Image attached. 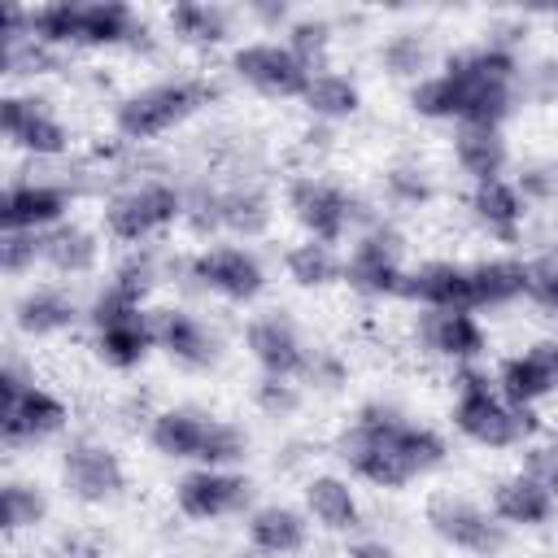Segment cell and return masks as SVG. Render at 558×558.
I'll return each mask as SVG.
<instances>
[{"instance_id": "484cf974", "label": "cell", "mask_w": 558, "mask_h": 558, "mask_svg": "<svg viewBox=\"0 0 558 558\" xmlns=\"http://www.w3.org/2000/svg\"><path fill=\"white\" fill-rule=\"evenodd\" d=\"M100 257V244L87 227H74V222H61L52 231H44V262L61 275H87Z\"/></svg>"}, {"instance_id": "4316f807", "label": "cell", "mask_w": 558, "mask_h": 558, "mask_svg": "<svg viewBox=\"0 0 558 558\" xmlns=\"http://www.w3.org/2000/svg\"><path fill=\"white\" fill-rule=\"evenodd\" d=\"M471 288H475V305H510L527 296V266L510 257L480 262L471 266Z\"/></svg>"}, {"instance_id": "7a4b0ae2", "label": "cell", "mask_w": 558, "mask_h": 558, "mask_svg": "<svg viewBox=\"0 0 558 558\" xmlns=\"http://www.w3.org/2000/svg\"><path fill=\"white\" fill-rule=\"evenodd\" d=\"M453 423L462 436H471L475 445H488V449H506V445H519L523 436H532L541 427V418L532 414V405H510L493 379L475 366H462L458 371V405H453Z\"/></svg>"}, {"instance_id": "52a82bcc", "label": "cell", "mask_w": 558, "mask_h": 558, "mask_svg": "<svg viewBox=\"0 0 558 558\" xmlns=\"http://www.w3.org/2000/svg\"><path fill=\"white\" fill-rule=\"evenodd\" d=\"M231 65L262 96H305V87L314 78V70L305 61H296L288 52V44H270V39H257V44L235 48Z\"/></svg>"}, {"instance_id": "9a60e30c", "label": "cell", "mask_w": 558, "mask_h": 558, "mask_svg": "<svg viewBox=\"0 0 558 558\" xmlns=\"http://www.w3.org/2000/svg\"><path fill=\"white\" fill-rule=\"evenodd\" d=\"M70 209V192L57 183H13L0 201L4 231H52Z\"/></svg>"}, {"instance_id": "603a6c76", "label": "cell", "mask_w": 558, "mask_h": 558, "mask_svg": "<svg viewBox=\"0 0 558 558\" xmlns=\"http://www.w3.org/2000/svg\"><path fill=\"white\" fill-rule=\"evenodd\" d=\"M305 506L310 514L327 527V532H353L362 523V510H357V497L353 488L340 480V475H314L305 484Z\"/></svg>"}, {"instance_id": "e575fe53", "label": "cell", "mask_w": 558, "mask_h": 558, "mask_svg": "<svg viewBox=\"0 0 558 558\" xmlns=\"http://www.w3.org/2000/svg\"><path fill=\"white\" fill-rule=\"evenodd\" d=\"M392 445L401 449V458H405L414 471H427V466H440V462H445V440H440L432 427H418V423L397 418V423H392Z\"/></svg>"}, {"instance_id": "db71d44e", "label": "cell", "mask_w": 558, "mask_h": 558, "mask_svg": "<svg viewBox=\"0 0 558 558\" xmlns=\"http://www.w3.org/2000/svg\"><path fill=\"white\" fill-rule=\"evenodd\" d=\"M257 13H262L266 22H279V17L288 13V9H283V4H257Z\"/></svg>"}, {"instance_id": "ab89813d", "label": "cell", "mask_w": 558, "mask_h": 558, "mask_svg": "<svg viewBox=\"0 0 558 558\" xmlns=\"http://www.w3.org/2000/svg\"><path fill=\"white\" fill-rule=\"evenodd\" d=\"M384 65L392 70V74H401V78H414L423 65H427V44L414 35V31H401V35H392L388 44H384Z\"/></svg>"}, {"instance_id": "3957f363", "label": "cell", "mask_w": 558, "mask_h": 558, "mask_svg": "<svg viewBox=\"0 0 558 558\" xmlns=\"http://www.w3.org/2000/svg\"><path fill=\"white\" fill-rule=\"evenodd\" d=\"M209 100H214V83H201V78H174V83L144 87L118 105V135L135 140V144L153 140V135L179 126L192 109H201Z\"/></svg>"}, {"instance_id": "4dcf8cb0", "label": "cell", "mask_w": 558, "mask_h": 558, "mask_svg": "<svg viewBox=\"0 0 558 558\" xmlns=\"http://www.w3.org/2000/svg\"><path fill=\"white\" fill-rule=\"evenodd\" d=\"M283 266H288L292 283H301V288H323V283H331V279L344 275V262H340L336 248L323 244V240H301V244H292L288 257H283Z\"/></svg>"}, {"instance_id": "5bb4252c", "label": "cell", "mask_w": 558, "mask_h": 558, "mask_svg": "<svg viewBox=\"0 0 558 558\" xmlns=\"http://www.w3.org/2000/svg\"><path fill=\"white\" fill-rule=\"evenodd\" d=\"M0 126H4V135H9L17 148H26V153H35V157H61L65 144H70L65 126L44 109V100L4 96V100H0Z\"/></svg>"}, {"instance_id": "f6af8a7d", "label": "cell", "mask_w": 558, "mask_h": 558, "mask_svg": "<svg viewBox=\"0 0 558 558\" xmlns=\"http://www.w3.org/2000/svg\"><path fill=\"white\" fill-rule=\"evenodd\" d=\"M153 257L148 253H135V257H126L118 270H113V279L109 283H118L126 296H135L140 305H144V296H148V288H153Z\"/></svg>"}, {"instance_id": "816d5d0a", "label": "cell", "mask_w": 558, "mask_h": 558, "mask_svg": "<svg viewBox=\"0 0 558 558\" xmlns=\"http://www.w3.org/2000/svg\"><path fill=\"white\" fill-rule=\"evenodd\" d=\"M349 558H397V554L384 541H357V545H349Z\"/></svg>"}, {"instance_id": "ac0fdd59", "label": "cell", "mask_w": 558, "mask_h": 558, "mask_svg": "<svg viewBox=\"0 0 558 558\" xmlns=\"http://www.w3.org/2000/svg\"><path fill=\"white\" fill-rule=\"evenodd\" d=\"M418 336L432 353L453 357L462 366H471L484 353V327L475 323L471 310H427L418 318Z\"/></svg>"}, {"instance_id": "9c48e42d", "label": "cell", "mask_w": 558, "mask_h": 558, "mask_svg": "<svg viewBox=\"0 0 558 558\" xmlns=\"http://www.w3.org/2000/svg\"><path fill=\"white\" fill-rule=\"evenodd\" d=\"M288 205H292L296 222L310 231V240H323V244L344 240V231H349V222L357 214V205L340 187H331L323 179H292Z\"/></svg>"}, {"instance_id": "ffe728a7", "label": "cell", "mask_w": 558, "mask_h": 558, "mask_svg": "<svg viewBox=\"0 0 558 558\" xmlns=\"http://www.w3.org/2000/svg\"><path fill=\"white\" fill-rule=\"evenodd\" d=\"M493 514L501 523H514V527H536V523H545L554 514V493L541 480H532L527 471L510 475V480H501L493 488Z\"/></svg>"}, {"instance_id": "7402d4cb", "label": "cell", "mask_w": 558, "mask_h": 558, "mask_svg": "<svg viewBox=\"0 0 558 558\" xmlns=\"http://www.w3.org/2000/svg\"><path fill=\"white\" fill-rule=\"evenodd\" d=\"M205 432H209V418L205 414H196V410H161L153 418V427H148V440L166 458H196L201 462Z\"/></svg>"}, {"instance_id": "ba28073f", "label": "cell", "mask_w": 558, "mask_h": 558, "mask_svg": "<svg viewBox=\"0 0 558 558\" xmlns=\"http://www.w3.org/2000/svg\"><path fill=\"white\" fill-rule=\"evenodd\" d=\"M427 523L453 549H466V554H497L501 549V527L475 501H466V497L436 493L427 501Z\"/></svg>"}, {"instance_id": "60d3db41", "label": "cell", "mask_w": 558, "mask_h": 558, "mask_svg": "<svg viewBox=\"0 0 558 558\" xmlns=\"http://www.w3.org/2000/svg\"><path fill=\"white\" fill-rule=\"evenodd\" d=\"M92 323H96V331L100 327H113V323H126V318H140L144 314V305L135 301V296H126L118 283H105L96 296H92Z\"/></svg>"}, {"instance_id": "5b68a950", "label": "cell", "mask_w": 558, "mask_h": 558, "mask_svg": "<svg viewBox=\"0 0 558 558\" xmlns=\"http://www.w3.org/2000/svg\"><path fill=\"white\" fill-rule=\"evenodd\" d=\"M174 218H183V196L170 187V183H135L126 187L122 196L109 201L105 209V227L113 240H126V244H140L157 231H166Z\"/></svg>"}, {"instance_id": "c3c4849f", "label": "cell", "mask_w": 558, "mask_h": 558, "mask_svg": "<svg viewBox=\"0 0 558 558\" xmlns=\"http://www.w3.org/2000/svg\"><path fill=\"white\" fill-rule=\"evenodd\" d=\"M527 475L541 480V484L558 497V440H545V445H536V449L527 453Z\"/></svg>"}, {"instance_id": "b9f144b4", "label": "cell", "mask_w": 558, "mask_h": 558, "mask_svg": "<svg viewBox=\"0 0 558 558\" xmlns=\"http://www.w3.org/2000/svg\"><path fill=\"white\" fill-rule=\"evenodd\" d=\"M48 65H52V52H48V44H39L35 35L4 39V70H9V74H44Z\"/></svg>"}, {"instance_id": "836d02e7", "label": "cell", "mask_w": 558, "mask_h": 558, "mask_svg": "<svg viewBox=\"0 0 558 558\" xmlns=\"http://www.w3.org/2000/svg\"><path fill=\"white\" fill-rule=\"evenodd\" d=\"M170 26L192 39V44H218L227 39V13L218 4H201V0H183L170 9Z\"/></svg>"}, {"instance_id": "7c38bea8", "label": "cell", "mask_w": 558, "mask_h": 558, "mask_svg": "<svg viewBox=\"0 0 558 558\" xmlns=\"http://www.w3.org/2000/svg\"><path fill=\"white\" fill-rule=\"evenodd\" d=\"M61 475H65V488L78 497V501H109L122 493V462L113 449L105 445H92V440H78L65 449L61 458Z\"/></svg>"}, {"instance_id": "83f0119b", "label": "cell", "mask_w": 558, "mask_h": 558, "mask_svg": "<svg viewBox=\"0 0 558 558\" xmlns=\"http://www.w3.org/2000/svg\"><path fill=\"white\" fill-rule=\"evenodd\" d=\"M17 327L22 331H31V336H57V331H65L70 323H74V301L61 292V288H35V292H26L22 301H17Z\"/></svg>"}, {"instance_id": "7dc6e473", "label": "cell", "mask_w": 558, "mask_h": 558, "mask_svg": "<svg viewBox=\"0 0 558 558\" xmlns=\"http://www.w3.org/2000/svg\"><path fill=\"white\" fill-rule=\"evenodd\" d=\"M388 192L401 201V205H418V201H427V179L418 174V170H410V166H397V170H388Z\"/></svg>"}, {"instance_id": "d4e9b609", "label": "cell", "mask_w": 558, "mask_h": 558, "mask_svg": "<svg viewBox=\"0 0 558 558\" xmlns=\"http://www.w3.org/2000/svg\"><path fill=\"white\" fill-rule=\"evenodd\" d=\"M453 153H458V166L475 183L501 179V170H506V140L497 131H488V126H458Z\"/></svg>"}, {"instance_id": "8d00e7d4", "label": "cell", "mask_w": 558, "mask_h": 558, "mask_svg": "<svg viewBox=\"0 0 558 558\" xmlns=\"http://www.w3.org/2000/svg\"><path fill=\"white\" fill-rule=\"evenodd\" d=\"M410 105H414V113H423V118H458V92H453V83H449L445 74L418 78L414 92H410Z\"/></svg>"}, {"instance_id": "277c9868", "label": "cell", "mask_w": 558, "mask_h": 558, "mask_svg": "<svg viewBox=\"0 0 558 558\" xmlns=\"http://www.w3.org/2000/svg\"><path fill=\"white\" fill-rule=\"evenodd\" d=\"M0 427L4 445H35L65 427V405L48 392L22 379V371L9 362L0 371Z\"/></svg>"}, {"instance_id": "74e56055", "label": "cell", "mask_w": 558, "mask_h": 558, "mask_svg": "<svg viewBox=\"0 0 558 558\" xmlns=\"http://www.w3.org/2000/svg\"><path fill=\"white\" fill-rule=\"evenodd\" d=\"M244 432L235 427V423H227V418H209V432H205V449H201V462L205 466H231V462H240L244 458Z\"/></svg>"}, {"instance_id": "f5cc1de1", "label": "cell", "mask_w": 558, "mask_h": 558, "mask_svg": "<svg viewBox=\"0 0 558 558\" xmlns=\"http://www.w3.org/2000/svg\"><path fill=\"white\" fill-rule=\"evenodd\" d=\"M527 192H554V179H549V170H532V174H523V196Z\"/></svg>"}, {"instance_id": "11a10c76", "label": "cell", "mask_w": 558, "mask_h": 558, "mask_svg": "<svg viewBox=\"0 0 558 558\" xmlns=\"http://www.w3.org/2000/svg\"><path fill=\"white\" fill-rule=\"evenodd\" d=\"M231 558H270V554H262V549H248V554H231Z\"/></svg>"}, {"instance_id": "2e32d148", "label": "cell", "mask_w": 558, "mask_h": 558, "mask_svg": "<svg viewBox=\"0 0 558 558\" xmlns=\"http://www.w3.org/2000/svg\"><path fill=\"white\" fill-rule=\"evenodd\" d=\"M248 353L257 357V366L266 375H279V379H292L305 371L310 362V349L301 344L296 327L279 314H266V318H253L248 323Z\"/></svg>"}, {"instance_id": "8fae6325", "label": "cell", "mask_w": 558, "mask_h": 558, "mask_svg": "<svg viewBox=\"0 0 558 558\" xmlns=\"http://www.w3.org/2000/svg\"><path fill=\"white\" fill-rule=\"evenodd\" d=\"M174 501H179V510L187 519H222V514L244 510L248 480L244 475H231V471H218V466H201V471H192V475L179 480Z\"/></svg>"}, {"instance_id": "44dd1931", "label": "cell", "mask_w": 558, "mask_h": 558, "mask_svg": "<svg viewBox=\"0 0 558 558\" xmlns=\"http://www.w3.org/2000/svg\"><path fill=\"white\" fill-rule=\"evenodd\" d=\"M305 536H310V527H305V519H301L292 506H262V510H253V519H248V541H253V549H262V554H270V558L301 554V549H305Z\"/></svg>"}, {"instance_id": "f546056e", "label": "cell", "mask_w": 558, "mask_h": 558, "mask_svg": "<svg viewBox=\"0 0 558 558\" xmlns=\"http://www.w3.org/2000/svg\"><path fill=\"white\" fill-rule=\"evenodd\" d=\"M148 344H157V340H153V323H148V314L96 331V349H100V357H105L109 366H118V371L140 366V357L148 353Z\"/></svg>"}, {"instance_id": "d6a6232c", "label": "cell", "mask_w": 558, "mask_h": 558, "mask_svg": "<svg viewBox=\"0 0 558 558\" xmlns=\"http://www.w3.org/2000/svg\"><path fill=\"white\" fill-rule=\"evenodd\" d=\"M270 222V201L257 187H231L222 192V227L235 235H262Z\"/></svg>"}, {"instance_id": "d590c367", "label": "cell", "mask_w": 558, "mask_h": 558, "mask_svg": "<svg viewBox=\"0 0 558 558\" xmlns=\"http://www.w3.org/2000/svg\"><path fill=\"white\" fill-rule=\"evenodd\" d=\"M48 514V501H44V493L39 488H31V484H4V493H0V519H4V527L9 532H22V527H35L39 519Z\"/></svg>"}, {"instance_id": "4fadbf2b", "label": "cell", "mask_w": 558, "mask_h": 558, "mask_svg": "<svg viewBox=\"0 0 558 558\" xmlns=\"http://www.w3.org/2000/svg\"><path fill=\"white\" fill-rule=\"evenodd\" d=\"M497 392L510 405H536L541 397L558 392V340H536L527 353L510 357L497 375Z\"/></svg>"}, {"instance_id": "cb8c5ba5", "label": "cell", "mask_w": 558, "mask_h": 558, "mask_svg": "<svg viewBox=\"0 0 558 558\" xmlns=\"http://www.w3.org/2000/svg\"><path fill=\"white\" fill-rule=\"evenodd\" d=\"M471 209H475V218L493 235L514 240L519 235V222H523V192L514 183H506V179H488V183H475Z\"/></svg>"}, {"instance_id": "e0dca14e", "label": "cell", "mask_w": 558, "mask_h": 558, "mask_svg": "<svg viewBox=\"0 0 558 558\" xmlns=\"http://www.w3.org/2000/svg\"><path fill=\"white\" fill-rule=\"evenodd\" d=\"M401 296L427 305V310H475V288H471V266L453 262H432L405 275Z\"/></svg>"}, {"instance_id": "ee69618b", "label": "cell", "mask_w": 558, "mask_h": 558, "mask_svg": "<svg viewBox=\"0 0 558 558\" xmlns=\"http://www.w3.org/2000/svg\"><path fill=\"white\" fill-rule=\"evenodd\" d=\"M527 296L558 318V257L527 262Z\"/></svg>"}, {"instance_id": "1f68e13d", "label": "cell", "mask_w": 558, "mask_h": 558, "mask_svg": "<svg viewBox=\"0 0 558 558\" xmlns=\"http://www.w3.org/2000/svg\"><path fill=\"white\" fill-rule=\"evenodd\" d=\"M305 109L310 113H318V118H349L353 109H357V83L349 78V74H336V70H323V74H314L310 78V87H305Z\"/></svg>"}, {"instance_id": "8992f818", "label": "cell", "mask_w": 558, "mask_h": 558, "mask_svg": "<svg viewBox=\"0 0 558 558\" xmlns=\"http://www.w3.org/2000/svg\"><path fill=\"white\" fill-rule=\"evenodd\" d=\"M344 279L366 296H401L405 270H401V235L384 222L366 227L357 244L344 257Z\"/></svg>"}, {"instance_id": "7bdbcfd3", "label": "cell", "mask_w": 558, "mask_h": 558, "mask_svg": "<svg viewBox=\"0 0 558 558\" xmlns=\"http://www.w3.org/2000/svg\"><path fill=\"white\" fill-rule=\"evenodd\" d=\"M323 48H327V22L301 17V22L288 26V52H292L296 61H305L310 70H314V57H323Z\"/></svg>"}, {"instance_id": "681fc988", "label": "cell", "mask_w": 558, "mask_h": 558, "mask_svg": "<svg viewBox=\"0 0 558 558\" xmlns=\"http://www.w3.org/2000/svg\"><path fill=\"white\" fill-rule=\"evenodd\" d=\"M301 375L314 379V388H340L344 384V362L336 353H310V362H305Z\"/></svg>"}, {"instance_id": "6da1fadb", "label": "cell", "mask_w": 558, "mask_h": 558, "mask_svg": "<svg viewBox=\"0 0 558 558\" xmlns=\"http://www.w3.org/2000/svg\"><path fill=\"white\" fill-rule=\"evenodd\" d=\"M458 92V122L462 126H488L497 131L501 118L514 105V52L506 44H488L475 52H458L440 70Z\"/></svg>"}, {"instance_id": "d6986e66", "label": "cell", "mask_w": 558, "mask_h": 558, "mask_svg": "<svg viewBox=\"0 0 558 558\" xmlns=\"http://www.w3.org/2000/svg\"><path fill=\"white\" fill-rule=\"evenodd\" d=\"M148 323H153V340L174 362L201 371V366H209L218 357V340L205 331V323L196 314H187V310H157V314H148Z\"/></svg>"}, {"instance_id": "f907efd6", "label": "cell", "mask_w": 558, "mask_h": 558, "mask_svg": "<svg viewBox=\"0 0 558 558\" xmlns=\"http://www.w3.org/2000/svg\"><path fill=\"white\" fill-rule=\"evenodd\" d=\"M57 558H105V554H100V545H96L92 536H78V532H74V536H65V541L57 545Z\"/></svg>"}, {"instance_id": "bcb514c9", "label": "cell", "mask_w": 558, "mask_h": 558, "mask_svg": "<svg viewBox=\"0 0 558 558\" xmlns=\"http://www.w3.org/2000/svg\"><path fill=\"white\" fill-rule=\"evenodd\" d=\"M257 405H262L266 414H292V410L301 405V392H296L288 379H279V375H266V379L257 384Z\"/></svg>"}, {"instance_id": "f1b7e54d", "label": "cell", "mask_w": 558, "mask_h": 558, "mask_svg": "<svg viewBox=\"0 0 558 558\" xmlns=\"http://www.w3.org/2000/svg\"><path fill=\"white\" fill-rule=\"evenodd\" d=\"M135 35H144V26H135L126 4H118V0L78 4V44H122Z\"/></svg>"}, {"instance_id": "30bf717a", "label": "cell", "mask_w": 558, "mask_h": 558, "mask_svg": "<svg viewBox=\"0 0 558 558\" xmlns=\"http://www.w3.org/2000/svg\"><path fill=\"white\" fill-rule=\"evenodd\" d=\"M192 279H201L209 292L227 296V301H253L266 283L262 262L240 248V244H214L192 262Z\"/></svg>"}, {"instance_id": "f35d334b", "label": "cell", "mask_w": 558, "mask_h": 558, "mask_svg": "<svg viewBox=\"0 0 558 558\" xmlns=\"http://www.w3.org/2000/svg\"><path fill=\"white\" fill-rule=\"evenodd\" d=\"M44 257V231H4L0 235V266L4 275H22Z\"/></svg>"}]
</instances>
